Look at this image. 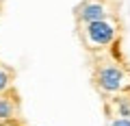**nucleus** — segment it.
Listing matches in <instances>:
<instances>
[{
  "label": "nucleus",
  "mask_w": 130,
  "mask_h": 126,
  "mask_svg": "<svg viewBox=\"0 0 130 126\" xmlns=\"http://www.w3.org/2000/svg\"><path fill=\"white\" fill-rule=\"evenodd\" d=\"M93 83H95L100 93L111 98L115 93H121V91H128L130 89V72L121 65L119 61L104 59L95 65Z\"/></svg>",
  "instance_id": "f257e3e1"
},
{
  "label": "nucleus",
  "mask_w": 130,
  "mask_h": 126,
  "mask_svg": "<svg viewBox=\"0 0 130 126\" xmlns=\"http://www.w3.org/2000/svg\"><path fill=\"white\" fill-rule=\"evenodd\" d=\"M80 35L89 50H108L119 39V26L113 18L80 24Z\"/></svg>",
  "instance_id": "f03ea898"
},
{
  "label": "nucleus",
  "mask_w": 130,
  "mask_h": 126,
  "mask_svg": "<svg viewBox=\"0 0 130 126\" xmlns=\"http://www.w3.org/2000/svg\"><path fill=\"white\" fill-rule=\"evenodd\" d=\"M106 18H111V9L102 0H85L83 5L76 7L78 24H89V22H98V20H106Z\"/></svg>",
  "instance_id": "7ed1b4c3"
},
{
  "label": "nucleus",
  "mask_w": 130,
  "mask_h": 126,
  "mask_svg": "<svg viewBox=\"0 0 130 126\" xmlns=\"http://www.w3.org/2000/svg\"><path fill=\"white\" fill-rule=\"evenodd\" d=\"M108 111L113 117H130V89L108 98Z\"/></svg>",
  "instance_id": "20e7f679"
},
{
  "label": "nucleus",
  "mask_w": 130,
  "mask_h": 126,
  "mask_svg": "<svg viewBox=\"0 0 130 126\" xmlns=\"http://www.w3.org/2000/svg\"><path fill=\"white\" fill-rule=\"evenodd\" d=\"M18 111H20V104L15 93H0V122H9V120H18Z\"/></svg>",
  "instance_id": "39448f33"
},
{
  "label": "nucleus",
  "mask_w": 130,
  "mask_h": 126,
  "mask_svg": "<svg viewBox=\"0 0 130 126\" xmlns=\"http://www.w3.org/2000/svg\"><path fill=\"white\" fill-rule=\"evenodd\" d=\"M13 91V72L0 63V93Z\"/></svg>",
  "instance_id": "423d86ee"
},
{
  "label": "nucleus",
  "mask_w": 130,
  "mask_h": 126,
  "mask_svg": "<svg viewBox=\"0 0 130 126\" xmlns=\"http://www.w3.org/2000/svg\"><path fill=\"white\" fill-rule=\"evenodd\" d=\"M108 126H130V117H113Z\"/></svg>",
  "instance_id": "0eeeda50"
},
{
  "label": "nucleus",
  "mask_w": 130,
  "mask_h": 126,
  "mask_svg": "<svg viewBox=\"0 0 130 126\" xmlns=\"http://www.w3.org/2000/svg\"><path fill=\"white\" fill-rule=\"evenodd\" d=\"M0 126H22L18 120H9V122H0Z\"/></svg>",
  "instance_id": "6e6552de"
}]
</instances>
